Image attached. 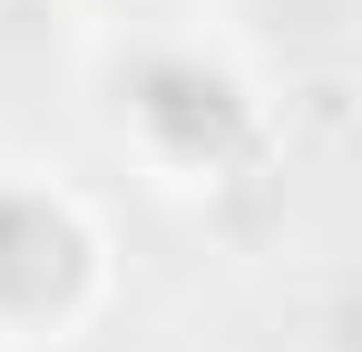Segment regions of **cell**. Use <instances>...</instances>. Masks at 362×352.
Here are the masks:
<instances>
[{
	"label": "cell",
	"mask_w": 362,
	"mask_h": 352,
	"mask_svg": "<svg viewBox=\"0 0 362 352\" xmlns=\"http://www.w3.org/2000/svg\"><path fill=\"white\" fill-rule=\"evenodd\" d=\"M137 117L186 147V157H206V147H226L235 137V98H226V78H206V69H147L137 78Z\"/></svg>",
	"instance_id": "2"
},
{
	"label": "cell",
	"mask_w": 362,
	"mask_h": 352,
	"mask_svg": "<svg viewBox=\"0 0 362 352\" xmlns=\"http://www.w3.org/2000/svg\"><path fill=\"white\" fill-rule=\"evenodd\" d=\"M69 284H78V235L30 196H0V303H49Z\"/></svg>",
	"instance_id": "1"
}]
</instances>
